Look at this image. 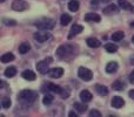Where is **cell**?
<instances>
[{
  "label": "cell",
  "instance_id": "obj_1",
  "mask_svg": "<svg viewBox=\"0 0 134 117\" xmlns=\"http://www.w3.org/2000/svg\"><path fill=\"white\" fill-rule=\"evenodd\" d=\"M38 98V94L34 93L33 90H28V89H25L23 91L19 93L18 95V101L20 102L21 106L24 107H30L37 101Z\"/></svg>",
  "mask_w": 134,
  "mask_h": 117
},
{
  "label": "cell",
  "instance_id": "obj_2",
  "mask_svg": "<svg viewBox=\"0 0 134 117\" xmlns=\"http://www.w3.org/2000/svg\"><path fill=\"white\" fill-rule=\"evenodd\" d=\"M73 53H74V47L71 46V45H63V46L59 47L55 52L57 56L61 60L69 59L73 55Z\"/></svg>",
  "mask_w": 134,
  "mask_h": 117
},
{
  "label": "cell",
  "instance_id": "obj_3",
  "mask_svg": "<svg viewBox=\"0 0 134 117\" xmlns=\"http://www.w3.org/2000/svg\"><path fill=\"white\" fill-rule=\"evenodd\" d=\"M35 26H37L39 29H44V30L52 29V28L55 26V21L52 20V19H48V18H42V19H40L39 21L35 22Z\"/></svg>",
  "mask_w": 134,
  "mask_h": 117
},
{
  "label": "cell",
  "instance_id": "obj_4",
  "mask_svg": "<svg viewBox=\"0 0 134 117\" xmlns=\"http://www.w3.org/2000/svg\"><path fill=\"white\" fill-rule=\"evenodd\" d=\"M51 62H52V58H47V59L42 60V61L38 62L37 63L38 71H39L40 74H48V71H49L48 67H49V63H51Z\"/></svg>",
  "mask_w": 134,
  "mask_h": 117
},
{
  "label": "cell",
  "instance_id": "obj_5",
  "mask_svg": "<svg viewBox=\"0 0 134 117\" xmlns=\"http://www.w3.org/2000/svg\"><path fill=\"white\" fill-rule=\"evenodd\" d=\"M78 75H79V77L83 81H91L93 77L92 71H91L88 68H86V67H80V68H79Z\"/></svg>",
  "mask_w": 134,
  "mask_h": 117
},
{
  "label": "cell",
  "instance_id": "obj_6",
  "mask_svg": "<svg viewBox=\"0 0 134 117\" xmlns=\"http://www.w3.org/2000/svg\"><path fill=\"white\" fill-rule=\"evenodd\" d=\"M12 8L16 12H23L28 8V4L24 0H14L13 4H12Z\"/></svg>",
  "mask_w": 134,
  "mask_h": 117
},
{
  "label": "cell",
  "instance_id": "obj_7",
  "mask_svg": "<svg viewBox=\"0 0 134 117\" xmlns=\"http://www.w3.org/2000/svg\"><path fill=\"white\" fill-rule=\"evenodd\" d=\"M49 38H51V34L47 33L46 30H44V29H42L41 32H37L34 34V39L37 40L38 42H45V41H47Z\"/></svg>",
  "mask_w": 134,
  "mask_h": 117
},
{
  "label": "cell",
  "instance_id": "obj_8",
  "mask_svg": "<svg viewBox=\"0 0 134 117\" xmlns=\"http://www.w3.org/2000/svg\"><path fill=\"white\" fill-rule=\"evenodd\" d=\"M64 75V69L60 67H57V68H52L48 71V76L52 78H60Z\"/></svg>",
  "mask_w": 134,
  "mask_h": 117
},
{
  "label": "cell",
  "instance_id": "obj_9",
  "mask_svg": "<svg viewBox=\"0 0 134 117\" xmlns=\"http://www.w3.org/2000/svg\"><path fill=\"white\" fill-rule=\"evenodd\" d=\"M82 30H83V27L81 25H73V27L71 28V30L68 33V39H73L75 35L80 34Z\"/></svg>",
  "mask_w": 134,
  "mask_h": 117
},
{
  "label": "cell",
  "instance_id": "obj_10",
  "mask_svg": "<svg viewBox=\"0 0 134 117\" xmlns=\"http://www.w3.org/2000/svg\"><path fill=\"white\" fill-rule=\"evenodd\" d=\"M102 12H104V14H106V15H112V14H116L119 12V7L116 6V5L114 4H111L108 5V6L106 7V8L102 9Z\"/></svg>",
  "mask_w": 134,
  "mask_h": 117
},
{
  "label": "cell",
  "instance_id": "obj_11",
  "mask_svg": "<svg viewBox=\"0 0 134 117\" xmlns=\"http://www.w3.org/2000/svg\"><path fill=\"white\" fill-rule=\"evenodd\" d=\"M124 106H125V101H124L122 97L114 96L113 98H112V107L119 109V108H121V107H124Z\"/></svg>",
  "mask_w": 134,
  "mask_h": 117
},
{
  "label": "cell",
  "instance_id": "obj_12",
  "mask_svg": "<svg viewBox=\"0 0 134 117\" xmlns=\"http://www.w3.org/2000/svg\"><path fill=\"white\" fill-rule=\"evenodd\" d=\"M74 109H75V111H78L79 114H83L86 110H87V104L85 103H81V102H75L74 103Z\"/></svg>",
  "mask_w": 134,
  "mask_h": 117
},
{
  "label": "cell",
  "instance_id": "obj_13",
  "mask_svg": "<svg viewBox=\"0 0 134 117\" xmlns=\"http://www.w3.org/2000/svg\"><path fill=\"white\" fill-rule=\"evenodd\" d=\"M85 20L86 21H94V22H99L100 20H101V18H100L99 14L97 13H87L85 15Z\"/></svg>",
  "mask_w": 134,
  "mask_h": 117
},
{
  "label": "cell",
  "instance_id": "obj_14",
  "mask_svg": "<svg viewBox=\"0 0 134 117\" xmlns=\"http://www.w3.org/2000/svg\"><path fill=\"white\" fill-rule=\"evenodd\" d=\"M23 77L25 78V80H27V81H34L35 80V77H37V75L34 74V71H32V70H25V71H23Z\"/></svg>",
  "mask_w": 134,
  "mask_h": 117
},
{
  "label": "cell",
  "instance_id": "obj_15",
  "mask_svg": "<svg viewBox=\"0 0 134 117\" xmlns=\"http://www.w3.org/2000/svg\"><path fill=\"white\" fill-rule=\"evenodd\" d=\"M92 94H91L90 91H88V90H82V91L80 93V100L82 102H86V103H87V102H90L91 100H92Z\"/></svg>",
  "mask_w": 134,
  "mask_h": 117
},
{
  "label": "cell",
  "instance_id": "obj_16",
  "mask_svg": "<svg viewBox=\"0 0 134 117\" xmlns=\"http://www.w3.org/2000/svg\"><path fill=\"white\" fill-rule=\"evenodd\" d=\"M118 5H119V7H120V8H122V9H130V11L134 12V7L127 1V0H119Z\"/></svg>",
  "mask_w": 134,
  "mask_h": 117
},
{
  "label": "cell",
  "instance_id": "obj_17",
  "mask_svg": "<svg viewBox=\"0 0 134 117\" xmlns=\"http://www.w3.org/2000/svg\"><path fill=\"white\" fill-rule=\"evenodd\" d=\"M118 70V63L116 62H108L106 66V71L108 74H113Z\"/></svg>",
  "mask_w": 134,
  "mask_h": 117
},
{
  "label": "cell",
  "instance_id": "obj_18",
  "mask_svg": "<svg viewBox=\"0 0 134 117\" xmlns=\"http://www.w3.org/2000/svg\"><path fill=\"white\" fill-rule=\"evenodd\" d=\"M95 90H97V93L100 95V96H106V95L108 94V89H107V87H105V85H102V84L95 85Z\"/></svg>",
  "mask_w": 134,
  "mask_h": 117
},
{
  "label": "cell",
  "instance_id": "obj_19",
  "mask_svg": "<svg viewBox=\"0 0 134 117\" xmlns=\"http://www.w3.org/2000/svg\"><path fill=\"white\" fill-rule=\"evenodd\" d=\"M87 45L91 48H98V47L101 46L100 41L98 39H95V38H90V39H87Z\"/></svg>",
  "mask_w": 134,
  "mask_h": 117
},
{
  "label": "cell",
  "instance_id": "obj_20",
  "mask_svg": "<svg viewBox=\"0 0 134 117\" xmlns=\"http://www.w3.org/2000/svg\"><path fill=\"white\" fill-rule=\"evenodd\" d=\"M46 87H47V89L48 90H51V91H53V93H57V94H59V95H60L61 90H63V88L61 87L54 84V83H49V82L46 84Z\"/></svg>",
  "mask_w": 134,
  "mask_h": 117
},
{
  "label": "cell",
  "instance_id": "obj_21",
  "mask_svg": "<svg viewBox=\"0 0 134 117\" xmlns=\"http://www.w3.org/2000/svg\"><path fill=\"white\" fill-rule=\"evenodd\" d=\"M30 49H31L30 44L24 42V44H21L20 46H19L18 51H19V53H20V54H26V53H28V52H30Z\"/></svg>",
  "mask_w": 134,
  "mask_h": 117
},
{
  "label": "cell",
  "instance_id": "obj_22",
  "mask_svg": "<svg viewBox=\"0 0 134 117\" xmlns=\"http://www.w3.org/2000/svg\"><path fill=\"white\" fill-rule=\"evenodd\" d=\"M16 74V68L15 67H8L5 69V76L6 77H13Z\"/></svg>",
  "mask_w": 134,
  "mask_h": 117
},
{
  "label": "cell",
  "instance_id": "obj_23",
  "mask_svg": "<svg viewBox=\"0 0 134 117\" xmlns=\"http://www.w3.org/2000/svg\"><path fill=\"white\" fill-rule=\"evenodd\" d=\"M68 9L71 12H76L79 9V1L78 0H71L68 2Z\"/></svg>",
  "mask_w": 134,
  "mask_h": 117
},
{
  "label": "cell",
  "instance_id": "obj_24",
  "mask_svg": "<svg viewBox=\"0 0 134 117\" xmlns=\"http://www.w3.org/2000/svg\"><path fill=\"white\" fill-rule=\"evenodd\" d=\"M1 62L2 63H8V62H11V61H13L14 60V55L12 53H6V54H4V55L1 56Z\"/></svg>",
  "mask_w": 134,
  "mask_h": 117
},
{
  "label": "cell",
  "instance_id": "obj_25",
  "mask_svg": "<svg viewBox=\"0 0 134 117\" xmlns=\"http://www.w3.org/2000/svg\"><path fill=\"white\" fill-rule=\"evenodd\" d=\"M124 36H125V34H124L122 30H118V32L113 33V35H112V40L113 41H121V40L124 39Z\"/></svg>",
  "mask_w": 134,
  "mask_h": 117
},
{
  "label": "cell",
  "instance_id": "obj_26",
  "mask_svg": "<svg viewBox=\"0 0 134 117\" xmlns=\"http://www.w3.org/2000/svg\"><path fill=\"white\" fill-rule=\"evenodd\" d=\"M71 20H72V18H71V15L69 14H63L61 15V18H60V22H61V25L63 26H66V25H68L69 22H71Z\"/></svg>",
  "mask_w": 134,
  "mask_h": 117
},
{
  "label": "cell",
  "instance_id": "obj_27",
  "mask_svg": "<svg viewBox=\"0 0 134 117\" xmlns=\"http://www.w3.org/2000/svg\"><path fill=\"white\" fill-rule=\"evenodd\" d=\"M112 88H113L114 90H118V91H120V90H124L125 89V84H124V82H121V81H115V82L112 84Z\"/></svg>",
  "mask_w": 134,
  "mask_h": 117
},
{
  "label": "cell",
  "instance_id": "obj_28",
  "mask_svg": "<svg viewBox=\"0 0 134 117\" xmlns=\"http://www.w3.org/2000/svg\"><path fill=\"white\" fill-rule=\"evenodd\" d=\"M105 49H106L108 53H115L118 51V46L114 44H106L105 45Z\"/></svg>",
  "mask_w": 134,
  "mask_h": 117
},
{
  "label": "cell",
  "instance_id": "obj_29",
  "mask_svg": "<svg viewBox=\"0 0 134 117\" xmlns=\"http://www.w3.org/2000/svg\"><path fill=\"white\" fill-rule=\"evenodd\" d=\"M53 100H54L53 95L47 94V95H45V96H44V100H42V102H44L45 106H51L52 102H53Z\"/></svg>",
  "mask_w": 134,
  "mask_h": 117
},
{
  "label": "cell",
  "instance_id": "obj_30",
  "mask_svg": "<svg viewBox=\"0 0 134 117\" xmlns=\"http://www.w3.org/2000/svg\"><path fill=\"white\" fill-rule=\"evenodd\" d=\"M11 100H9V97H4V98L1 100V106H2V108H5V109H8L9 107H11Z\"/></svg>",
  "mask_w": 134,
  "mask_h": 117
},
{
  "label": "cell",
  "instance_id": "obj_31",
  "mask_svg": "<svg viewBox=\"0 0 134 117\" xmlns=\"http://www.w3.org/2000/svg\"><path fill=\"white\" fill-rule=\"evenodd\" d=\"M60 96L63 97V98H67V97L69 96V89L63 88V90H61V93H60Z\"/></svg>",
  "mask_w": 134,
  "mask_h": 117
},
{
  "label": "cell",
  "instance_id": "obj_32",
  "mask_svg": "<svg viewBox=\"0 0 134 117\" xmlns=\"http://www.w3.org/2000/svg\"><path fill=\"white\" fill-rule=\"evenodd\" d=\"M2 22H4L6 26H15L16 25V21L8 20V19H4V20H2Z\"/></svg>",
  "mask_w": 134,
  "mask_h": 117
},
{
  "label": "cell",
  "instance_id": "obj_33",
  "mask_svg": "<svg viewBox=\"0 0 134 117\" xmlns=\"http://www.w3.org/2000/svg\"><path fill=\"white\" fill-rule=\"evenodd\" d=\"M90 116L91 117H101V114H100L98 110H94V109H93V110L90 111Z\"/></svg>",
  "mask_w": 134,
  "mask_h": 117
},
{
  "label": "cell",
  "instance_id": "obj_34",
  "mask_svg": "<svg viewBox=\"0 0 134 117\" xmlns=\"http://www.w3.org/2000/svg\"><path fill=\"white\" fill-rule=\"evenodd\" d=\"M128 80H130L131 83H133V84H134V69L132 70V73L130 74V77H128Z\"/></svg>",
  "mask_w": 134,
  "mask_h": 117
},
{
  "label": "cell",
  "instance_id": "obj_35",
  "mask_svg": "<svg viewBox=\"0 0 134 117\" xmlns=\"http://www.w3.org/2000/svg\"><path fill=\"white\" fill-rule=\"evenodd\" d=\"M68 116H69V117H76V116H78V114L74 113V111H69Z\"/></svg>",
  "mask_w": 134,
  "mask_h": 117
},
{
  "label": "cell",
  "instance_id": "obj_36",
  "mask_svg": "<svg viewBox=\"0 0 134 117\" xmlns=\"http://www.w3.org/2000/svg\"><path fill=\"white\" fill-rule=\"evenodd\" d=\"M128 95H130L131 98H133V100H134V90H131V91L128 93Z\"/></svg>",
  "mask_w": 134,
  "mask_h": 117
},
{
  "label": "cell",
  "instance_id": "obj_37",
  "mask_svg": "<svg viewBox=\"0 0 134 117\" xmlns=\"http://www.w3.org/2000/svg\"><path fill=\"white\" fill-rule=\"evenodd\" d=\"M99 1H101V0H92V2H91V4H92V5H98V4H99Z\"/></svg>",
  "mask_w": 134,
  "mask_h": 117
},
{
  "label": "cell",
  "instance_id": "obj_38",
  "mask_svg": "<svg viewBox=\"0 0 134 117\" xmlns=\"http://www.w3.org/2000/svg\"><path fill=\"white\" fill-rule=\"evenodd\" d=\"M131 63H132V64H134V56H133L132 59H131Z\"/></svg>",
  "mask_w": 134,
  "mask_h": 117
},
{
  "label": "cell",
  "instance_id": "obj_39",
  "mask_svg": "<svg viewBox=\"0 0 134 117\" xmlns=\"http://www.w3.org/2000/svg\"><path fill=\"white\" fill-rule=\"evenodd\" d=\"M130 25H131V27H134V21H132V22H131Z\"/></svg>",
  "mask_w": 134,
  "mask_h": 117
},
{
  "label": "cell",
  "instance_id": "obj_40",
  "mask_svg": "<svg viewBox=\"0 0 134 117\" xmlns=\"http://www.w3.org/2000/svg\"><path fill=\"white\" fill-rule=\"evenodd\" d=\"M101 1H102V2H109L111 0H101Z\"/></svg>",
  "mask_w": 134,
  "mask_h": 117
},
{
  "label": "cell",
  "instance_id": "obj_41",
  "mask_svg": "<svg viewBox=\"0 0 134 117\" xmlns=\"http://www.w3.org/2000/svg\"><path fill=\"white\" fill-rule=\"evenodd\" d=\"M132 42H133V44H134V36L132 38Z\"/></svg>",
  "mask_w": 134,
  "mask_h": 117
},
{
  "label": "cell",
  "instance_id": "obj_42",
  "mask_svg": "<svg viewBox=\"0 0 134 117\" xmlns=\"http://www.w3.org/2000/svg\"><path fill=\"white\" fill-rule=\"evenodd\" d=\"M0 1H1V2H4V1H5V0H0Z\"/></svg>",
  "mask_w": 134,
  "mask_h": 117
}]
</instances>
